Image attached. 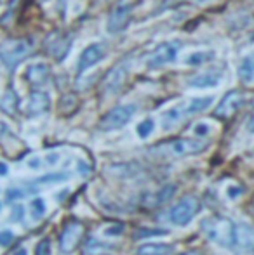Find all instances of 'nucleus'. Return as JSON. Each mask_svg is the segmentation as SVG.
I'll list each match as a JSON object with an SVG mask.
<instances>
[{"instance_id":"36","label":"nucleus","mask_w":254,"mask_h":255,"mask_svg":"<svg viewBox=\"0 0 254 255\" xmlns=\"http://www.w3.org/2000/svg\"><path fill=\"white\" fill-rule=\"evenodd\" d=\"M0 175H7V165L0 161Z\"/></svg>"},{"instance_id":"31","label":"nucleus","mask_w":254,"mask_h":255,"mask_svg":"<svg viewBox=\"0 0 254 255\" xmlns=\"http://www.w3.org/2000/svg\"><path fill=\"white\" fill-rule=\"evenodd\" d=\"M209 132H211V128H209V125H207V124L195 125V134L197 135H206V134H209Z\"/></svg>"},{"instance_id":"2","label":"nucleus","mask_w":254,"mask_h":255,"mask_svg":"<svg viewBox=\"0 0 254 255\" xmlns=\"http://www.w3.org/2000/svg\"><path fill=\"white\" fill-rule=\"evenodd\" d=\"M202 229L206 236L223 249L234 247V231L235 222L228 217H209L202 222Z\"/></svg>"},{"instance_id":"1","label":"nucleus","mask_w":254,"mask_h":255,"mask_svg":"<svg viewBox=\"0 0 254 255\" xmlns=\"http://www.w3.org/2000/svg\"><path fill=\"white\" fill-rule=\"evenodd\" d=\"M207 141L204 139H173V141L160 142L153 146L150 153L157 154L160 158H181L199 154L207 148Z\"/></svg>"},{"instance_id":"24","label":"nucleus","mask_w":254,"mask_h":255,"mask_svg":"<svg viewBox=\"0 0 254 255\" xmlns=\"http://www.w3.org/2000/svg\"><path fill=\"white\" fill-rule=\"evenodd\" d=\"M153 128H155V122H153L152 118H146V120H143L141 124L138 125L136 132H138V135L141 139H146L153 132Z\"/></svg>"},{"instance_id":"4","label":"nucleus","mask_w":254,"mask_h":255,"mask_svg":"<svg viewBox=\"0 0 254 255\" xmlns=\"http://www.w3.org/2000/svg\"><path fill=\"white\" fill-rule=\"evenodd\" d=\"M200 200L197 196H185L180 202L174 205L169 210V221L173 222L174 226H187L193 221L197 214L200 212Z\"/></svg>"},{"instance_id":"10","label":"nucleus","mask_w":254,"mask_h":255,"mask_svg":"<svg viewBox=\"0 0 254 255\" xmlns=\"http://www.w3.org/2000/svg\"><path fill=\"white\" fill-rule=\"evenodd\" d=\"M105 56H106V47L103 44H91L89 47H85L82 51L80 57H78V64H77L78 73H84L89 68L101 63L105 59Z\"/></svg>"},{"instance_id":"3","label":"nucleus","mask_w":254,"mask_h":255,"mask_svg":"<svg viewBox=\"0 0 254 255\" xmlns=\"http://www.w3.org/2000/svg\"><path fill=\"white\" fill-rule=\"evenodd\" d=\"M33 51V42L30 38H12L0 44V61L7 68H16Z\"/></svg>"},{"instance_id":"26","label":"nucleus","mask_w":254,"mask_h":255,"mask_svg":"<svg viewBox=\"0 0 254 255\" xmlns=\"http://www.w3.org/2000/svg\"><path fill=\"white\" fill-rule=\"evenodd\" d=\"M30 208H31V215H33V219H40L42 215L45 214V203L42 198L33 200L30 205Z\"/></svg>"},{"instance_id":"11","label":"nucleus","mask_w":254,"mask_h":255,"mask_svg":"<svg viewBox=\"0 0 254 255\" xmlns=\"http://www.w3.org/2000/svg\"><path fill=\"white\" fill-rule=\"evenodd\" d=\"M127 78V66L126 64H117L115 68L108 71L105 75V80H103V92L108 96H113L117 92H120V89L124 87Z\"/></svg>"},{"instance_id":"18","label":"nucleus","mask_w":254,"mask_h":255,"mask_svg":"<svg viewBox=\"0 0 254 255\" xmlns=\"http://www.w3.org/2000/svg\"><path fill=\"white\" fill-rule=\"evenodd\" d=\"M239 78L244 84H254V52L244 56L239 64Z\"/></svg>"},{"instance_id":"16","label":"nucleus","mask_w":254,"mask_h":255,"mask_svg":"<svg viewBox=\"0 0 254 255\" xmlns=\"http://www.w3.org/2000/svg\"><path fill=\"white\" fill-rule=\"evenodd\" d=\"M49 77H51V68L45 63H35L28 66L26 70V80L30 82L33 87H42L47 84Z\"/></svg>"},{"instance_id":"33","label":"nucleus","mask_w":254,"mask_h":255,"mask_svg":"<svg viewBox=\"0 0 254 255\" xmlns=\"http://www.w3.org/2000/svg\"><path fill=\"white\" fill-rule=\"evenodd\" d=\"M45 160H47L49 165H54L56 161L59 160V154L58 153H51V154H47V158H45Z\"/></svg>"},{"instance_id":"30","label":"nucleus","mask_w":254,"mask_h":255,"mask_svg":"<svg viewBox=\"0 0 254 255\" xmlns=\"http://www.w3.org/2000/svg\"><path fill=\"white\" fill-rule=\"evenodd\" d=\"M122 231H124L122 224H113V226H110V228H106L105 235L106 236H120L122 235Z\"/></svg>"},{"instance_id":"14","label":"nucleus","mask_w":254,"mask_h":255,"mask_svg":"<svg viewBox=\"0 0 254 255\" xmlns=\"http://www.w3.org/2000/svg\"><path fill=\"white\" fill-rule=\"evenodd\" d=\"M223 78V71L220 70H206L188 78V87L192 89H211L218 87Z\"/></svg>"},{"instance_id":"35","label":"nucleus","mask_w":254,"mask_h":255,"mask_svg":"<svg viewBox=\"0 0 254 255\" xmlns=\"http://www.w3.org/2000/svg\"><path fill=\"white\" fill-rule=\"evenodd\" d=\"M248 130L254 134V113L251 115V118H249V122H248Z\"/></svg>"},{"instance_id":"8","label":"nucleus","mask_w":254,"mask_h":255,"mask_svg":"<svg viewBox=\"0 0 254 255\" xmlns=\"http://www.w3.org/2000/svg\"><path fill=\"white\" fill-rule=\"evenodd\" d=\"M180 49H181L180 42H164V44L157 45L148 57V66L160 68V66H164V64L171 63V61H174L178 57Z\"/></svg>"},{"instance_id":"22","label":"nucleus","mask_w":254,"mask_h":255,"mask_svg":"<svg viewBox=\"0 0 254 255\" xmlns=\"http://www.w3.org/2000/svg\"><path fill=\"white\" fill-rule=\"evenodd\" d=\"M110 250H112V245H108V243H103V242H98L96 238H91V240H87V243H85L84 254L85 255H99V254L110 252Z\"/></svg>"},{"instance_id":"19","label":"nucleus","mask_w":254,"mask_h":255,"mask_svg":"<svg viewBox=\"0 0 254 255\" xmlns=\"http://www.w3.org/2000/svg\"><path fill=\"white\" fill-rule=\"evenodd\" d=\"M174 247L167 243H145L138 249V255H173Z\"/></svg>"},{"instance_id":"6","label":"nucleus","mask_w":254,"mask_h":255,"mask_svg":"<svg viewBox=\"0 0 254 255\" xmlns=\"http://www.w3.org/2000/svg\"><path fill=\"white\" fill-rule=\"evenodd\" d=\"M246 103V94L242 91H232L225 96L220 101V104L214 110V117L221 118V120H228L232 118Z\"/></svg>"},{"instance_id":"34","label":"nucleus","mask_w":254,"mask_h":255,"mask_svg":"<svg viewBox=\"0 0 254 255\" xmlns=\"http://www.w3.org/2000/svg\"><path fill=\"white\" fill-rule=\"evenodd\" d=\"M242 191H244V189H241V188H230V189H228V196H232V198H235V196H239Z\"/></svg>"},{"instance_id":"5","label":"nucleus","mask_w":254,"mask_h":255,"mask_svg":"<svg viewBox=\"0 0 254 255\" xmlns=\"http://www.w3.org/2000/svg\"><path fill=\"white\" fill-rule=\"evenodd\" d=\"M134 113H136L134 104H120V106L110 110L108 113L101 118L99 127H101V130H106V132L119 130V128H122L124 125L129 124V120L134 117Z\"/></svg>"},{"instance_id":"32","label":"nucleus","mask_w":254,"mask_h":255,"mask_svg":"<svg viewBox=\"0 0 254 255\" xmlns=\"http://www.w3.org/2000/svg\"><path fill=\"white\" fill-rule=\"evenodd\" d=\"M23 196H24V193L16 191V189H12V191L7 193V198H9V200H17V198H23Z\"/></svg>"},{"instance_id":"15","label":"nucleus","mask_w":254,"mask_h":255,"mask_svg":"<svg viewBox=\"0 0 254 255\" xmlns=\"http://www.w3.org/2000/svg\"><path fill=\"white\" fill-rule=\"evenodd\" d=\"M213 101H214L213 96H206V98H193L187 103L178 104V110H180L181 117H183V120H185V118H190V117H193V115H199V113H202V111H206L207 108L213 104Z\"/></svg>"},{"instance_id":"28","label":"nucleus","mask_w":254,"mask_h":255,"mask_svg":"<svg viewBox=\"0 0 254 255\" xmlns=\"http://www.w3.org/2000/svg\"><path fill=\"white\" fill-rule=\"evenodd\" d=\"M35 255H51V242H49V240H42L37 245Z\"/></svg>"},{"instance_id":"20","label":"nucleus","mask_w":254,"mask_h":255,"mask_svg":"<svg viewBox=\"0 0 254 255\" xmlns=\"http://www.w3.org/2000/svg\"><path fill=\"white\" fill-rule=\"evenodd\" d=\"M17 104H19V101H17L16 92L12 89H7L5 94L0 99V110L5 111L7 115H14L17 111Z\"/></svg>"},{"instance_id":"9","label":"nucleus","mask_w":254,"mask_h":255,"mask_svg":"<svg viewBox=\"0 0 254 255\" xmlns=\"http://www.w3.org/2000/svg\"><path fill=\"white\" fill-rule=\"evenodd\" d=\"M131 12L132 7L127 0H122L115 9L112 10L108 17V23H106V28H108L110 33H120L127 28L129 21H131Z\"/></svg>"},{"instance_id":"39","label":"nucleus","mask_w":254,"mask_h":255,"mask_svg":"<svg viewBox=\"0 0 254 255\" xmlns=\"http://www.w3.org/2000/svg\"><path fill=\"white\" fill-rule=\"evenodd\" d=\"M0 208H2V205H0Z\"/></svg>"},{"instance_id":"21","label":"nucleus","mask_w":254,"mask_h":255,"mask_svg":"<svg viewBox=\"0 0 254 255\" xmlns=\"http://www.w3.org/2000/svg\"><path fill=\"white\" fill-rule=\"evenodd\" d=\"M211 59H214L213 51H197L188 54L187 59H185V64H188V66H199V64L209 63Z\"/></svg>"},{"instance_id":"29","label":"nucleus","mask_w":254,"mask_h":255,"mask_svg":"<svg viewBox=\"0 0 254 255\" xmlns=\"http://www.w3.org/2000/svg\"><path fill=\"white\" fill-rule=\"evenodd\" d=\"M14 240V235L10 231H7V229H3V231H0V247H7L10 245Z\"/></svg>"},{"instance_id":"25","label":"nucleus","mask_w":254,"mask_h":255,"mask_svg":"<svg viewBox=\"0 0 254 255\" xmlns=\"http://www.w3.org/2000/svg\"><path fill=\"white\" fill-rule=\"evenodd\" d=\"M68 177H70V175H68L66 172H59V174H47V175H44V177L37 179V181H35V184H49V182H61V181H66Z\"/></svg>"},{"instance_id":"17","label":"nucleus","mask_w":254,"mask_h":255,"mask_svg":"<svg viewBox=\"0 0 254 255\" xmlns=\"http://www.w3.org/2000/svg\"><path fill=\"white\" fill-rule=\"evenodd\" d=\"M51 106V99L45 92L42 91H35L30 94V101H28V106H26V113L30 117H37V115H42L49 110Z\"/></svg>"},{"instance_id":"27","label":"nucleus","mask_w":254,"mask_h":255,"mask_svg":"<svg viewBox=\"0 0 254 255\" xmlns=\"http://www.w3.org/2000/svg\"><path fill=\"white\" fill-rule=\"evenodd\" d=\"M167 231L164 229H139L136 233V238H146V236H166Z\"/></svg>"},{"instance_id":"37","label":"nucleus","mask_w":254,"mask_h":255,"mask_svg":"<svg viewBox=\"0 0 254 255\" xmlns=\"http://www.w3.org/2000/svg\"><path fill=\"white\" fill-rule=\"evenodd\" d=\"M14 255H28V252H26L24 249H21V250H17V252L14 254Z\"/></svg>"},{"instance_id":"12","label":"nucleus","mask_w":254,"mask_h":255,"mask_svg":"<svg viewBox=\"0 0 254 255\" xmlns=\"http://www.w3.org/2000/svg\"><path fill=\"white\" fill-rule=\"evenodd\" d=\"M239 252H253L254 250V228L251 224H235L234 231V247Z\"/></svg>"},{"instance_id":"38","label":"nucleus","mask_w":254,"mask_h":255,"mask_svg":"<svg viewBox=\"0 0 254 255\" xmlns=\"http://www.w3.org/2000/svg\"><path fill=\"white\" fill-rule=\"evenodd\" d=\"M181 255H202L200 252H187V254H181Z\"/></svg>"},{"instance_id":"23","label":"nucleus","mask_w":254,"mask_h":255,"mask_svg":"<svg viewBox=\"0 0 254 255\" xmlns=\"http://www.w3.org/2000/svg\"><path fill=\"white\" fill-rule=\"evenodd\" d=\"M176 189L178 188L174 184H167L162 189H159V193L155 196V205H164L169 202V200H173V196L176 195Z\"/></svg>"},{"instance_id":"13","label":"nucleus","mask_w":254,"mask_h":255,"mask_svg":"<svg viewBox=\"0 0 254 255\" xmlns=\"http://www.w3.org/2000/svg\"><path fill=\"white\" fill-rule=\"evenodd\" d=\"M70 42H71L70 37L59 33V31H54V33H51L45 38V49H47V52L51 54L56 61H63L64 56L70 51V45H71Z\"/></svg>"},{"instance_id":"7","label":"nucleus","mask_w":254,"mask_h":255,"mask_svg":"<svg viewBox=\"0 0 254 255\" xmlns=\"http://www.w3.org/2000/svg\"><path fill=\"white\" fill-rule=\"evenodd\" d=\"M82 236H84V224L80 221L68 222L59 236V250L63 254H71L78 247Z\"/></svg>"}]
</instances>
